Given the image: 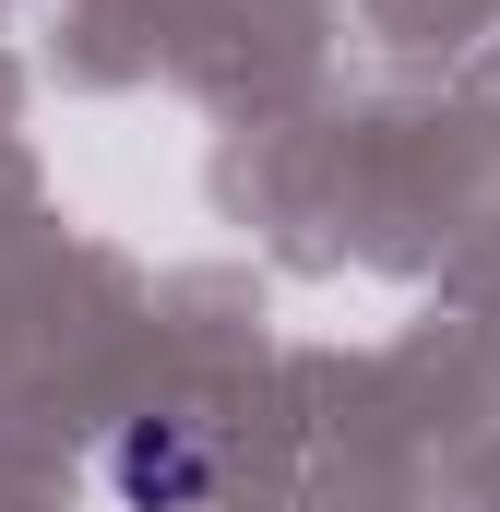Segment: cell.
<instances>
[{"instance_id":"1","label":"cell","mask_w":500,"mask_h":512,"mask_svg":"<svg viewBox=\"0 0 500 512\" xmlns=\"http://www.w3.org/2000/svg\"><path fill=\"white\" fill-rule=\"evenodd\" d=\"M108 501L120 512H203L215 501V429L179 405H143L108 429Z\"/></svg>"}]
</instances>
